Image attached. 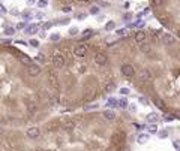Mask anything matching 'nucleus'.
I'll return each mask as SVG.
<instances>
[{
	"instance_id": "obj_43",
	"label": "nucleus",
	"mask_w": 180,
	"mask_h": 151,
	"mask_svg": "<svg viewBox=\"0 0 180 151\" xmlns=\"http://www.w3.org/2000/svg\"><path fill=\"white\" fill-rule=\"evenodd\" d=\"M140 103H143V105H147L149 102H147V99H146V97H143V96H140Z\"/></svg>"
},
{
	"instance_id": "obj_4",
	"label": "nucleus",
	"mask_w": 180,
	"mask_h": 151,
	"mask_svg": "<svg viewBox=\"0 0 180 151\" xmlns=\"http://www.w3.org/2000/svg\"><path fill=\"white\" fill-rule=\"evenodd\" d=\"M98 96V90L93 87V85H86L84 88V100L86 102H92L93 99H96Z\"/></svg>"
},
{
	"instance_id": "obj_49",
	"label": "nucleus",
	"mask_w": 180,
	"mask_h": 151,
	"mask_svg": "<svg viewBox=\"0 0 180 151\" xmlns=\"http://www.w3.org/2000/svg\"><path fill=\"white\" fill-rule=\"evenodd\" d=\"M0 11H2V14H5V12H6V8H5L3 5H0Z\"/></svg>"
},
{
	"instance_id": "obj_24",
	"label": "nucleus",
	"mask_w": 180,
	"mask_h": 151,
	"mask_svg": "<svg viewBox=\"0 0 180 151\" xmlns=\"http://www.w3.org/2000/svg\"><path fill=\"white\" fill-rule=\"evenodd\" d=\"M137 141H138V144H146V142L149 141V135H144V133H141V135H138Z\"/></svg>"
},
{
	"instance_id": "obj_23",
	"label": "nucleus",
	"mask_w": 180,
	"mask_h": 151,
	"mask_svg": "<svg viewBox=\"0 0 180 151\" xmlns=\"http://www.w3.org/2000/svg\"><path fill=\"white\" fill-rule=\"evenodd\" d=\"M116 36L126 38V36H128V29H119V30H116Z\"/></svg>"
},
{
	"instance_id": "obj_36",
	"label": "nucleus",
	"mask_w": 180,
	"mask_h": 151,
	"mask_svg": "<svg viewBox=\"0 0 180 151\" xmlns=\"http://www.w3.org/2000/svg\"><path fill=\"white\" fill-rule=\"evenodd\" d=\"M42 27H44V30H48V29L53 27V23H51V21H47V23H44Z\"/></svg>"
},
{
	"instance_id": "obj_9",
	"label": "nucleus",
	"mask_w": 180,
	"mask_h": 151,
	"mask_svg": "<svg viewBox=\"0 0 180 151\" xmlns=\"http://www.w3.org/2000/svg\"><path fill=\"white\" fill-rule=\"evenodd\" d=\"M87 54V45L86 43H77V45L74 47V56L77 57H84Z\"/></svg>"
},
{
	"instance_id": "obj_28",
	"label": "nucleus",
	"mask_w": 180,
	"mask_h": 151,
	"mask_svg": "<svg viewBox=\"0 0 180 151\" xmlns=\"http://www.w3.org/2000/svg\"><path fill=\"white\" fill-rule=\"evenodd\" d=\"M152 5H153V8H162L164 0H152Z\"/></svg>"
},
{
	"instance_id": "obj_38",
	"label": "nucleus",
	"mask_w": 180,
	"mask_h": 151,
	"mask_svg": "<svg viewBox=\"0 0 180 151\" xmlns=\"http://www.w3.org/2000/svg\"><path fill=\"white\" fill-rule=\"evenodd\" d=\"M131 93V90L129 88H126V87H123V88H120V94H123V96H126V94H129Z\"/></svg>"
},
{
	"instance_id": "obj_27",
	"label": "nucleus",
	"mask_w": 180,
	"mask_h": 151,
	"mask_svg": "<svg viewBox=\"0 0 180 151\" xmlns=\"http://www.w3.org/2000/svg\"><path fill=\"white\" fill-rule=\"evenodd\" d=\"M36 60H38L39 63H45V61H47V56H45L44 52H39V54L36 56Z\"/></svg>"
},
{
	"instance_id": "obj_41",
	"label": "nucleus",
	"mask_w": 180,
	"mask_h": 151,
	"mask_svg": "<svg viewBox=\"0 0 180 151\" xmlns=\"http://www.w3.org/2000/svg\"><path fill=\"white\" fill-rule=\"evenodd\" d=\"M164 118H165V121H173V120H174V115H168V114H167Z\"/></svg>"
},
{
	"instance_id": "obj_20",
	"label": "nucleus",
	"mask_w": 180,
	"mask_h": 151,
	"mask_svg": "<svg viewBox=\"0 0 180 151\" xmlns=\"http://www.w3.org/2000/svg\"><path fill=\"white\" fill-rule=\"evenodd\" d=\"M117 106H119L120 109H126V108L129 106V102L126 100L125 97H122V99H119V100H117Z\"/></svg>"
},
{
	"instance_id": "obj_31",
	"label": "nucleus",
	"mask_w": 180,
	"mask_h": 151,
	"mask_svg": "<svg viewBox=\"0 0 180 151\" xmlns=\"http://www.w3.org/2000/svg\"><path fill=\"white\" fill-rule=\"evenodd\" d=\"M62 38H60V34L59 33H53L51 36H50V40H53V42H59Z\"/></svg>"
},
{
	"instance_id": "obj_5",
	"label": "nucleus",
	"mask_w": 180,
	"mask_h": 151,
	"mask_svg": "<svg viewBox=\"0 0 180 151\" xmlns=\"http://www.w3.org/2000/svg\"><path fill=\"white\" fill-rule=\"evenodd\" d=\"M120 72H122V75L125 76V78H134L135 76V67L132 66V65H129V63H125V65H122V67H120Z\"/></svg>"
},
{
	"instance_id": "obj_2",
	"label": "nucleus",
	"mask_w": 180,
	"mask_h": 151,
	"mask_svg": "<svg viewBox=\"0 0 180 151\" xmlns=\"http://www.w3.org/2000/svg\"><path fill=\"white\" fill-rule=\"evenodd\" d=\"M51 63L56 69H63L66 65V58L63 54H60V52H54L53 57H51Z\"/></svg>"
},
{
	"instance_id": "obj_22",
	"label": "nucleus",
	"mask_w": 180,
	"mask_h": 151,
	"mask_svg": "<svg viewBox=\"0 0 180 151\" xmlns=\"http://www.w3.org/2000/svg\"><path fill=\"white\" fill-rule=\"evenodd\" d=\"M27 111H29V114H36V112H38V105H36V103H29V105H27Z\"/></svg>"
},
{
	"instance_id": "obj_14",
	"label": "nucleus",
	"mask_w": 180,
	"mask_h": 151,
	"mask_svg": "<svg viewBox=\"0 0 180 151\" xmlns=\"http://www.w3.org/2000/svg\"><path fill=\"white\" fill-rule=\"evenodd\" d=\"M146 39H147V36H146V33H144L143 30L137 32V33H135V36H134V40L137 42V43H140V45L146 42Z\"/></svg>"
},
{
	"instance_id": "obj_16",
	"label": "nucleus",
	"mask_w": 180,
	"mask_h": 151,
	"mask_svg": "<svg viewBox=\"0 0 180 151\" xmlns=\"http://www.w3.org/2000/svg\"><path fill=\"white\" fill-rule=\"evenodd\" d=\"M104 118H105V120H108V121H114V120L117 118V115H116V112H114V111L107 109V111H104Z\"/></svg>"
},
{
	"instance_id": "obj_47",
	"label": "nucleus",
	"mask_w": 180,
	"mask_h": 151,
	"mask_svg": "<svg viewBox=\"0 0 180 151\" xmlns=\"http://www.w3.org/2000/svg\"><path fill=\"white\" fill-rule=\"evenodd\" d=\"M62 11H63V12H71V8H69V6H63Z\"/></svg>"
},
{
	"instance_id": "obj_7",
	"label": "nucleus",
	"mask_w": 180,
	"mask_h": 151,
	"mask_svg": "<svg viewBox=\"0 0 180 151\" xmlns=\"http://www.w3.org/2000/svg\"><path fill=\"white\" fill-rule=\"evenodd\" d=\"M62 129V121H50L44 126V130L48 133H56Z\"/></svg>"
},
{
	"instance_id": "obj_52",
	"label": "nucleus",
	"mask_w": 180,
	"mask_h": 151,
	"mask_svg": "<svg viewBox=\"0 0 180 151\" xmlns=\"http://www.w3.org/2000/svg\"><path fill=\"white\" fill-rule=\"evenodd\" d=\"M174 148H176V150L180 148V147H179V141H174Z\"/></svg>"
},
{
	"instance_id": "obj_51",
	"label": "nucleus",
	"mask_w": 180,
	"mask_h": 151,
	"mask_svg": "<svg viewBox=\"0 0 180 151\" xmlns=\"http://www.w3.org/2000/svg\"><path fill=\"white\" fill-rule=\"evenodd\" d=\"M135 27V23H129L128 24V29H134Z\"/></svg>"
},
{
	"instance_id": "obj_6",
	"label": "nucleus",
	"mask_w": 180,
	"mask_h": 151,
	"mask_svg": "<svg viewBox=\"0 0 180 151\" xmlns=\"http://www.w3.org/2000/svg\"><path fill=\"white\" fill-rule=\"evenodd\" d=\"M138 78H140V81H143V82H150V81H153V73H152L150 69L143 67L138 72Z\"/></svg>"
},
{
	"instance_id": "obj_21",
	"label": "nucleus",
	"mask_w": 180,
	"mask_h": 151,
	"mask_svg": "<svg viewBox=\"0 0 180 151\" xmlns=\"http://www.w3.org/2000/svg\"><path fill=\"white\" fill-rule=\"evenodd\" d=\"M147 120H149V123H158V120H159V115L156 114V112H152V114H149L147 115Z\"/></svg>"
},
{
	"instance_id": "obj_39",
	"label": "nucleus",
	"mask_w": 180,
	"mask_h": 151,
	"mask_svg": "<svg viewBox=\"0 0 180 151\" xmlns=\"http://www.w3.org/2000/svg\"><path fill=\"white\" fill-rule=\"evenodd\" d=\"M69 34H71V36H75V34H78V29H77V27L69 29Z\"/></svg>"
},
{
	"instance_id": "obj_11",
	"label": "nucleus",
	"mask_w": 180,
	"mask_h": 151,
	"mask_svg": "<svg viewBox=\"0 0 180 151\" xmlns=\"http://www.w3.org/2000/svg\"><path fill=\"white\" fill-rule=\"evenodd\" d=\"M74 127H75V121H74V120H66V121H62V130H63V132L69 133V132L74 130Z\"/></svg>"
},
{
	"instance_id": "obj_19",
	"label": "nucleus",
	"mask_w": 180,
	"mask_h": 151,
	"mask_svg": "<svg viewBox=\"0 0 180 151\" xmlns=\"http://www.w3.org/2000/svg\"><path fill=\"white\" fill-rule=\"evenodd\" d=\"M140 51L144 52V54H150V52H152V47L149 45V43L144 42V43H141V45H140Z\"/></svg>"
},
{
	"instance_id": "obj_40",
	"label": "nucleus",
	"mask_w": 180,
	"mask_h": 151,
	"mask_svg": "<svg viewBox=\"0 0 180 151\" xmlns=\"http://www.w3.org/2000/svg\"><path fill=\"white\" fill-rule=\"evenodd\" d=\"M95 108H98V103H96V105H89L87 108H84V109H86V111H92V109H95Z\"/></svg>"
},
{
	"instance_id": "obj_33",
	"label": "nucleus",
	"mask_w": 180,
	"mask_h": 151,
	"mask_svg": "<svg viewBox=\"0 0 180 151\" xmlns=\"http://www.w3.org/2000/svg\"><path fill=\"white\" fill-rule=\"evenodd\" d=\"M99 11H101V9H99V6H92V8H90V14H92V15H98Z\"/></svg>"
},
{
	"instance_id": "obj_13",
	"label": "nucleus",
	"mask_w": 180,
	"mask_h": 151,
	"mask_svg": "<svg viewBox=\"0 0 180 151\" xmlns=\"http://www.w3.org/2000/svg\"><path fill=\"white\" fill-rule=\"evenodd\" d=\"M152 102H153V105H155L156 108H159L161 111H167V109H168V108H167V103L162 100L161 97H156V96H155V97L152 99Z\"/></svg>"
},
{
	"instance_id": "obj_44",
	"label": "nucleus",
	"mask_w": 180,
	"mask_h": 151,
	"mask_svg": "<svg viewBox=\"0 0 180 151\" xmlns=\"http://www.w3.org/2000/svg\"><path fill=\"white\" fill-rule=\"evenodd\" d=\"M23 18H24V20H30V18H32V14H29V12L23 14Z\"/></svg>"
},
{
	"instance_id": "obj_18",
	"label": "nucleus",
	"mask_w": 180,
	"mask_h": 151,
	"mask_svg": "<svg viewBox=\"0 0 180 151\" xmlns=\"http://www.w3.org/2000/svg\"><path fill=\"white\" fill-rule=\"evenodd\" d=\"M114 88H116V84H114V82H111V81L104 82V91H105V93H111Z\"/></svg>"
},
{
	"instance_id": "obj_26",
	"label": "nucleus",
	"mask_w": 180,
	"mask_h": 151,
	"mask_svg": "<svg viewBox=\"0 0 180 151\" xmlns=\"http://www.w3.org/2000/svg\"><path fill=\"white\" fill-rule=\"evenodd\" d=\"M114 29H116V23H114V21H108V23L105 24V30H107V32L114 30Z\"/></svg>"
},
{
	"instance_id": "obj_3",
	"label": "nucleus",
	"mask_w": 180,
	"mask_h": 151,
	"mask_svg": "<svg viewBox=\"0 0 180 151\" xmlns=\"http://www.w3.org/2000/svg\"><path fill=\"white\" fill-rule=\"evenodd\" d=\"M47 81H48V85L54 90H59V78H57V73L54 70H48L47 72Z\"/></svg>"
},
{
	"instance_id": "obj_55",
	"label": "nucleus",
	"mask_w": 180,
	"mask_h": 151,
	"mask_svg": "<svg viewBox=\"0 0 180 151\" xmlns=\"http://www.w3.org/2000/svg\"><path fill=\"white\" fill-rule=\"evenodd\" d=\"M3 133H5V129H3V127H0V135H3Z\"/></svg>"
},
{
	"instance_id": "obj_42",
	"label": "nucleus",
	"mask_w": 180,
	"mask_h": 151,
	"mask_svg": "<svg viewBox=\"0 0 180 151\" xmlns=\"http://www.w3.org/2000/svg\"><path fill=\"white\" fill-rule=\"evenodd\" d=\"M26 25H27L26 23H20V24L17 25V29H20V30H24V29H26Z\"/></svg>"
},
{
	"instance_id": "obj_17",
	"label": "nucleus",
	"mask_w": 180,
	"mask_h": 151,
	"mask_svg": "<svg viewBox=\"0 0 180 151\" xmlns=\"http://www.w3.org/2000/svg\"><path fill=\"white\" fill-rule=\"evenodd\" d=\"M162 40H164V43H167V45H173V43L176 42V38L173 36V34L167 33V34H164V36H162Z\"/></svg>"
},
{
	"instance_id": "obj_8",
	"label": "nucleus",
	"mask_w": 180,
	"mask_h": 151,
	"mask_svg": "<svg viewBox=\"0 0 180 151\" xmlns=\"http://www.w3.org/2000/svg\"><path fill=\"white\" fill-rule=\"evenodd\" d=\"M93 61L96 65H99V66H104V65L108 63V56L105 54V52H102V51H98L96 54L93 56Z\"/></svg>"
},
{
	"instance_id": "obj_48",
	"label": "nucleus",
	"mask_w": 180,
	"mask_h": 151,
	"mask_svg": "<svg viewBox=\"0 0 180 151\" xmlns=\"http://www.w3.org/2000/svg\"><path fill=\"white\" fill-rule=\"evenodd\" d=\"M131 16H132L131 14H125V15H123V18H125V20H129V18H131Z\"/></svg>"
},
{
	"instance_id": "obj_29",
	"label": "nucleus",
	"mask_w": 180,
	"mask_h": 151,
	"mask_svg": "<svg viewBox=\"0 0 180 151\" xmlns=\"http://www.w3.org/2000/svg\"><path fill=\"white\" fill-rule=\"evenodd\" d=\"M14 33H15V29L14 27H6L5 29V34H6V36H14Z\"/></svg>"
},
{
	"instance_id": "obj_32",
	"label": "nucleus",
	"mask_w": 180,
	"mask_h": 151,
	"mask_svg": "<svg viewBox=\"0 0 180 151\" xmlns=\"http://www.w3.org/2000/svg\"><path fill=\"white\" fill-rule=\"evenodd\" d=\"M149 133H150V135H156V133H158V127L155 126V124H152V126L149 127Z\"/></svg>"
},
{
	"instance_id": "obj_34",
	"label": "nucleus",
	"mask_w": 180,
	"mask_h": 151,
	"mask_svg": "<svg viewBox=\"0 0 180 151\" xmlns=\"http://www.w3.org/2000/svg\"><path fill=\"white\" fill-rule=\"evenodd\" d=\"M29 43H30L32 47H35V48H38V47H39V40H38V39H30Z\"/></svg>"
},
{
	"instance_id": "obj_54",
	"label": "nucleus",
	"mask_w": 180,
	"mask_h": 151,
	"mask_svg": "<svg viewBox=\"0 0 180 151\" xmlns=\"http://www.w3.org/2000/svg\"><path fill=\"white\" fill-rule=\"evenodd\" d=\"M83 18H86V15H84V14H81V15H78V20H83Z\"/></svg>"
},
{
	"instance_id": "obj_46",
	"label": "nucleus",
	"mask_w": 180,
	"mask_h": 151,
	"mask_svg": "<svg viewBox=\"0 0 180 151\" xmlns=\"http://www.w3.org/2000/svg\"><path fill=\"white\" fill-rule=\"evenodd\" d=\"M128 108H129V109H131L132 112H137V106H135L134 103H132V105H129V106H128Z\"/></svg>"
},
{
	"instance_id": "obj_45",
	"label": "nucleus",
	"mask_w": 180,
	"mask_h": 151,
	"mask_svg": "<svg viewBox=\"0 0 180 151\" xmlns=\"http://www.w3.org/2000/svg\"><path fill=\"white\" fill-rule=\"evenodd\" d=\"M44 16H45V14H44V12H38V14H36V18H38V20H42Z\"/></svg>"
},
{
	"instance_id": "obj_53",
	"label": "nucleus",
	"mask_w": 180,
	"mask_h": 151,
	"mask_svg": "<svg viewBox=\"0 0 180 151\" xmlns=\"http://www.w3.org/2000/svg\"><path fill=\"white\" fill-rule=\"evenodd\" d=\"M149 14V8H147V9H144L143 12H141V15H147Z\"/></svg>"
},
{
	"instance_id": "obj_1",
	"label": "nucleus",
	"mask_w": 180,
	"mask_h": 151,
	"mask_svg": "<svg viewBox=\"0 0 180 151\" xmlns=\"http://www.w3.org/2000/svg\"><path fill=\"white\" fill-rule=\"evenodd\" d=\"M110 144L113 148H116L117 151H122L123 145L126 144V133L123 130H119V132H116L111 135L110 138Z\"/></svg>"
},
{
	"instance_id": "obj_37",
	"label": "nucleus",
	"mask_w": 180,
	"mask_h": 151,
	"mask_svg": "<svg viewBox=\"0 0 180 151\" xmlns=\"http://www.w3.org/2000/svg\"><path fill=\"white\" fill-rule=\"evenodd\" d=\"M168 133H170L168 130H161V132H159V138H162V139L167 138V136H168Z\"/></svg>"
},
{
	"instance_id": "obj_50",
	"label": "nucleus",
	"mask_w": 180,
	"mask_h": 151,
	"mask_svg": "<svg viewBox=\"0 0 180 151\" xmlns=\"http://www.w3.org/2000/svg\"><path fill=\"white\" fill-rule=\"evenodd\" d=\"M36 2H38V0H27V3H29V5H35Z\"/></svg>"
},
{
	"instance_id": "obj_10",
	"label": "nucleus",
	"mask_w": 180,
	"mask_h": 151,
	"mask_svg": "<svg viewBox=\"0 0 180 151\" xmlns=\"http://www.w3.org/2000/svg\"><path fill=\"white\" fill-rule=\"evenodd\" d=\"M26 72H27V75H29V76L35 78V76H38L41 73V66L39 65H27Z\"/></svg>"
},
{
	"instance_id": "obj_25",
	"label": "nucleus",
	"mask_w": 180,
	"mask_h": 151,
	"mask_svg": "<svg viewBox=\"0 0 180 151\" xmlns=\"http://www.w3.org/2000/svg\"><path fill=\"white\" fill-rule=\"evenodd\" d=\"M116 106H117V100L114 97H110V99L107 100V108H116Z\"/></svg>"
},
{
	"instance_id": "obj_30",
	"label": "nucleus",
	"mask_w": 180,
	"mask_h": 151,
	"mask_svg": "<svg viewBox=\"0 0 180 151\" xmlns=\"http://www.w3.org/2000/svg\"><path fill=\"white\" fill-rule=\"evenodd\" d=\"M92 34H93V30H90V29H86V30L83 32V36H84V39L92 38Z\"/></svg>"
},
{
	"instance_id": "obj_12",
	"label": "nucleus",
	"mask_w": 180,
	"mask_h": 151,
	"mask_svg": "<svg viewBox=\"0 0 180 151\" xmlns=\"http://www.w3.org/2000/svg\"><path fill=\"white\" fill-rule=\"evenodd\" d=\"M26 135H27V138H29V139H38L41 136V130L38 127H30L29 130L26 132Z\"/></svg>"
},
{
	"instance_id": "obj_15",
	"label": "nucleus",
	"mask_w": 180,
	"mask_h": 151,
	"mask_svg": "<svg viewBox=\"0 0 180 151\" xmlns=\"http://www.w3.org/2000/svg\"><path fill=\"white\" fill-rule=\"evenodd\" d=\"M39 32V27L36 24H29V25H26V29H24V33L26 34H35V33H38Z\"/></svg>"
},
{
	"instance_id": "obj_35",
	"label": "nucleus",
	"mask_w": 180,
	"mask_h": 151,
	"mask_svg": "<svg viewBox=\"0 0 180 151\" xmlns=\"http://www.w3.org/2000/svg\"><path fill=\"white\" fill-rule=\"evenodd\" d=\"M36 3H38V6H39V8H45V6L48 5V2H47V0H38Z\"/></svg>"
}]
</instances>
